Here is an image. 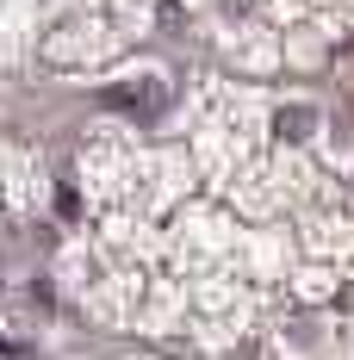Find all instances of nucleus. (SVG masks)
<instances>
[{
  "mask_svg": "<svg viewBox=\"0 0 354 360\" xmlns=\"http://www.w3.org/2000/svg\"><path fill=\"white\" fill-rule=\"evenodd\" d=\"M168 100V81L156 69H143V75H131V87H118V106H137V112H156Z\"/></svg>",
  "mask_w": 354,
  "mask_h": 360,
  "instance_id": "f257e3e1",
  "label": "nucleus"
},
{
  "mask_svg": "<svg viewBox=\"0 0 354 360\" xmlns=\"http://www.w3.org/2000/svg\"><path fill=\"white\" fill-rule=\"evenodd\" d=\"M274 131H280L286 143H305V137L317 131V106H280L274 112Z\"/></svg>",
  "mask_w": 354,
  "mask_h": 360,
  "instance_id": "f03ea898",
  "label": "nucleus"
}]
</instances>
